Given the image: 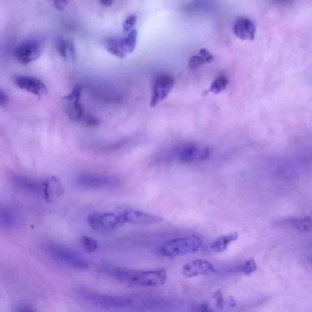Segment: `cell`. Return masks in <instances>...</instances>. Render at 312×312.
I'll list each match as a JSON object with an SVG mask.
<instances>
[{
  "label": "cell",
  "mask_w": 312,
  "mask_h": 312,
  "mask_svg": "<svg viewBox=\"0 0 312 312\" xmlns=\"http://www.w3.org/2000/svg\"><path fill=\"white\" fill-rule=\"evenodd\" d=\"M110 274L121 283L131 285L155 287L166 283L167 273L161 268L156 270H132L120 268H110Z\"/></svg>",
  "instance_id": "6da1fadb"
},
{
  "label": "cell",
  "mask_w": 312,
  "mask_h": 312,
  "mask_svg": "<svg viewBox=\"0 0 312 312\" xmlns=\"http://www.w3.org/2000/svg\"><path fill=\"white\" fill-rule=\"evenodd\" d=\"M45 253L49 258L72 268L84 269L89 266V262L75 251L55 243H47L44 246Z\"/></svg>",
  "instance_id": "7a4b0ae2"
},
{
  "label": "cell",
  "mask_w": 312,
  "mask_h": 312,
  "mask_svg": "<svg viewBox=\"0 0 312 312\" xmlns=\"http://www.w3.org/2000/svg\"><path fill=\"white\" fill-rule=\"evenodd\" d=\"M201 243V239L197 236L180 237L167 241L159 248V253L167 258L185 255L198 250Z\"/></svg>",
  "instance_id": "3957f363"
},
{
  "label": "cell",
  "mask_w": 312,
  "mask_h": 312,
  "mask_svg": "<svg viewBox=\"0 0 312 312\" xmlns=\"http://www.w3.org/2000/svg\"><path fill=\"white\" fill-rule=\"evenodd\" d=\"M87 221L92 229L101 233H109L126 224L123 209L107 213L91 214Z\"/></svg>",
  "instance_id": "277c9868"
},
{
  "label": "cell",
  "mask_w": 312,
  "mask_h": 312,
  "mask_svg": "<svg viewBox=\"0 0 312 312\" xmlns=\"http://www.w3.org/2000/svg\"><path fill=\"white\" fill-rule=\"evenodd\" d=\"M79 295L89 303L106 309L124 308L131 305L130 298L124 296H109L87 289H80Z\"/></svg>",
  "instance_id": "5b68a950"
},
{
  "label": "cell",
  "mask_w": 312,
  "mask_h": 312,
  "mask_svg": "<svg viewBox=\"0 0 312 312\" xmlns=\"http://www.w3.org/2000/svg\"><path fill=\"white\" fill-rule=\"evenodd\" d=\"M76 186L88 191H102L117 188L121 181L114 176L103 174H82L76 179Z\"/></svg>",
  "instance_id": "8992f818"
},
{
  "label": "cell",
  "mask_w": 312,
  "mask_h": 312,
  "mask_svg": "<svg viewBox=\"0 0 312 312\" xmlns=\"http://www.w3.org/2000/svg\"><path fill=\"white\" fill-rule=\"evenodd\" d=\"M211 154L208 146L187 143L177 146L173 151L174 158L181 164H191L203 161Z\"/></svg>",
  "instance_id": "52a82bcc"
},
{
  "label": "cell",
  "mask_w": 312,
  "mask_h": 312,
  "mask_svg": "<svg viewBox=\"0 0 312 312\" xmlns=\"http://www.w3.org/2000/svg\"><path fill=\"white\" fill-rule=\"evenodd\" d=\"M44 51L43 42L38 39H27L17 46L15 56L20 63L26 65L39 58Z\"/></svg>",
  "instance_id": "ba28073f"
},
{
  "label": "cell",
  "mask_w": 312,
  "mask_h": 312,
  "mask_svg": "<svg viewBox=\"0 0 312 312\" xmlns=\"http://www.w3.org/2000/svg\"><path fill=\"white\" fill-rule=\"evenodd\" d=\"M174 78L171 74L162 73L154 80L150 106L154 107L164 100L171 91L174 84Z\"/></svg>",
  "instance_id": "9c48e42d"
},
{
  "label": "cell",
  "mask_w": 312,
  "mask_h": 312,
  "mask_svg": "<svg viewBox=\"0 0 312 312\" xmlns=\"http://www.w3.org/2000/svg\"><path fill=\"white\" fill-rule=\"evenodd\" d=\"M15 84L20 89L24 90L37 96H42L48 93L46 84L34 77L17 75L14 79Z\"/></svg>",
  "instance_id": "30bf717a"
},
{
  "label": "cell",
  "mask_w": 312,
  "mask_h": 312,
  "mask_svg": "<svg viewBox=\"0 0 312 312\" xmlns=\"http://www.w3.org/2000/svg\"><path fill=\"white\" fill-rule=\"evenodd\" d=\"M124 214L126 224L148 225L159 223L163 221V218L161 216L134 210H124Z\"/></svg>",
  "instance_id": "8fae6325"
},
{
  "label": "cell",
  "mask_w": 312,
  "mask_h": 312,
  "mask_svg": "<svg viewBox=\"0 0 312 312\" xmlns=\"http://www.w3.org/2000/svg\"><path fill=\"white\" fill-rule=\"evenodd\" d=\"M64 193V187L56 177H49L44 182L43 196L47 203H55L63 196Z\"/></svg>",
  "instance_id": "7c38bea8"
},
{
  "label": "cell",
  "mask_w": 312,
  "mask_h": 312,
  "mask_svg": "<svg viewBox=\"0 0 312 312\" xmlns=\"http://www.w3.org/2000/svg\"><path fill=\"white\" fill-rule=\"evenodd\" d=\"M216 272V269L210 262L203 260H195L184 264L182 273L186 278H191L199 275H204Z\"/></svg>",
  "instance_id": "4fadbf2b"
},
{
  "label": "cell",
  "mask_w": 312,
  "mask_h": 312,
  "mask_svg": "<svg viewBox=\"0 0 312 312\" xmlns=\"http://www.w3.org/2000/svg\"><path fill=\"white\" fill-rule=\"evenodd\" d=\"M233 31L237 38L242 41H253L255 37L256 27L251 20L240 17L235 22Z\"/></svg>",
  "instance_id": "5bb4252c"
},
{
  "label": "cell",
  "mask_w": 312,
  "mask_h": 312,
  "mask_svg": "<svg viewBox=\"0 0 312 312\" xmlns=\"http://www.w3.org/2000/svg\"><path fill=\"white\" fill-rule=\"evenodd\" d=\"M12 181L17 187L24 191L43 196L44 182L35 181L19 174L12 177Z\"/></svg>",
  "instance_id": "9a60e30c"
},
{
  "label": "cell",
  "mask_w": 312,
  "mask_h": 312,
  "mask_svg": "<svg viewBox=\"0 0 312 312\" xmlns=\"http://www.w3.org/2000/svg\"><path fill=\"white\" fill-rule=\"evenodd\" d=\"M19 218L11 209L0 206V228L12 229L18 225Z\"/></svg>",
  "instance_id": "2e32d148"
},
{
  "label": "cell",
  "mask_w": 312,
  "mask_h": 312,
  "mask_svg": "<svg viewBox=\"0 0 312 312\" xmlns=\"http://www.w3.org/2000/svg\"><path fill=\"white\" fill-rule=\"evenodd\" d=\"M57 51L64 59L74 62L75 60V48L73 40L71 39H59L56 42Z\"/></svg>",
  "instance_id": "e0dca14e"
},
{
  "label": "cell",
  "mask_w": 312,
  "mask_h": 312,
  "mask_svg": "<svg viewBox=\"0 0 312 312\" xmlns=\"http://www.w3.org/2000/svg\"><path fill=\"white\" fill-rule=\"evenodd\" d=\"M214 59V56L206 48H202L199 50L198 54L194 55L189 59V67L190 69L194 70L198 68L206 63H210Z\"/></svg>",
  "instance_id": "ac0fdd59"
},
{
  "label": "cell",
  "mask_w": 312,
  "mask_h": 312,
  "mask_svg": "<svg viewBox=\"0 0 312 312\" xmlns=\"http://www.w3.org/2000/svg\"><path fill=\"white\" fill-rule=\"evenodd\" d=\"M137 34L136 30L133 29L126 37L117 38L120 48L123 53H131L134 50L137 42Z\"/></svg>",
  "instance_id": "d6986e66"
},
{
  "label": "cell",
  "mask_w": 312,
  "mask_h": 312,
  "mask_svg": "<svg viewBox=\"0 0 312 312\" xmlns=\"http://www.w3.org/2000/svg\"><path fill=\"white\" fill-rule=\"evenodd\" d=\"M239 234L234 233L225 235L217 239L212 244L211 249L216 253H221L226 250L231 242L237 240Z\"/></svg>",
  "instance_id": "ffe728a7"
},
{
  "label": "cell",
  "mask_w": 312,
  "mask_h": 312,
  "mask_svg": "<svg viewBox=\"0 0 312 312\" xmlns=\"http://www.w3.org/2000/svg\"><path fill=\"white\" fill-rule=\"evenodd\" d=\"M229 84V79L226 76L219 75L217 76L214 81L212 82L208 91L206 92V94L212 93L218 95L221 92L225 91Z\"/></svg>",
  "instance_id": "44dd1931"
},
{
  "label": "cell",
  "mask_w": 312,
  "mask_h": 312,
  "mask_svg": "<svg viewBox=\"0 0 312 312\" xmlns=\"http://www.w3.org/2000/svg\"><path fill=\"white\" fill-rule=\"evenodd\" d=\"M291 226L300 233H307L311 231L312 228V219L310 216H306L299 219H291L289 221Z\"/></svg>",
  "instance_id": "7402d4cb"
},
{
  "label": "cell",
  "mask_w": 312,
  "mask_h": 312,
  "mask_svg": "<svg viewBox=\"0 0 312 312\" xmlns=\"http://www.w3.org/2000/svg\"><path fill=\"white\" fill-rule=\"evenodd\" d=\"M105 47L110 53L119 57L120 59H123L126 56L120 48L117 38H111L107 40Z\"/></svg>",
  "instance_id": "603a6c76"
},
{
  "label": "cell",
  "mask_w": 312,
  "mask_h": 312,
  "mask_svg": "<svg viewBox=\"0 0 312 312\" xmlns=\"http://www.w3.org/2000/svg\"><path fill=\"white\" fill-rule=\"evenodd\" d=\"M79 123L87 128H95L99 125V120L93 115L89 114H84Z\"/></svg>",
  "instance_id": "cb8c5ba5"
},
{
  "label": "cell",
  "mask_w": 312,
  "mask_h": 312,
  "mask_svg": "<svg viewBox=\"0 0 312 312\" xmlns=\"http://www.w3.org/2000/svg\"><path fill=\"white\" fill-rule=\"evenodd\" d=\"M82 246L89 253H94L98 249V244L96 240L89 236H82L81 238Z\"/></svg>",
  "instance_id": "d4e9b609"
},
{
  "label": "cell",
  "mask_w": 312,
  "mask_h": 312,
  "mask_svg": "<svg viewBox=\"0 0 312 312\" xmlns=\"http://www.w3.org/2000/svg\"><path fill=\"white\" fill-rule=\"evenodd\" d=\"M241 271L247 275H250L258 269L256 262L253 259H249V260L244 262V264L241 266Z\"/></svg>",
  "instance_id": "484cf974"
},
{
  "label": "cell",
  "mask_w": 312,
  "mask_h": 312,
  "mask_svg": "<svg viewBox=\"0 0 312 312\" xmlns=\"http://www.w3.org/2000/svg\"><path fill=\"white\" fill-rule=\"evenodd\" d=\"M137 21V17L132 15L126 19L123 25V31L124 32H131L133 30L134 27L136 25Z\"/></svg>",
  "instance_id": "4316f807"
},
{
  "label": "cell",
  "mask_w": 312,
  "mask_h": 312,
  "mask_svg": "<svg viewBox=\"0 0 312 312\" xmlns=\"http://www.w3.org/2000/svg\"><path fill=\"white\" fill-rule=\"evenodd\" d=\"M212 298H213L216 301V305L217 308L221 310L224 307V299L223 296V293L220 289H216V291L214 292L212 294Z\"/></svg>",
  "instance_id": "83f0119b"
},
{
  "label": "cell",
  "mask_w": 312,
  "mask_h": 312,
  "mask_svg": "<svg viewBox=\"0 0 312 312\" xmlns=\"http://www.w3.org/2000/svg\"><path fill=\"white\" fill-rule=\"evenodd\" d=\"M69 2L67 1H54V7L60 11H64L66 9Z\"/></svg>",
  "instance_id": "f1b7e54d"
},
{
  "label": "cell",
  "mask_w": 312,
  "mask_h": 312,
  "mask_svg": "<svg viewBox=\"0 0 312 312\" xmlns=\"http://www.w3.org/2000/svg\"><path fill=\"white\" fill-rule=\"evenodd\" d=\"M9 97L4 91L0 89V106H5L8 104Z\"/></svg>",
  "instance_id": "f546056e"
},
{
  "label": "cell",
  "mask_w": 312,
  "mask_h": 312,
  "mask_svg": "<svg viewBox=\"0 0 312 312\" xmlns=\"http://www.w3.org/2000/svg\"><path fill=\"white\" fill-rule=\"evenodd\" d=\"M199 309H200L201 312H214V311L212 310L211 306H210L209 304L207 303V302L202 304Z\"/></svg>",
  "instance_id": "4dcf8cb0"
},
{
  "label": "cell",
  "mask_w": 312,
  "mask_h": 312,
  "mask_svg": "<svg viewBox=\"0 0 312 312\" xmlns=\"http://www.w3.org/2000/svg\"><path fill=\"white\" fill-rule=\"evenodd\" d=\"M16 312H34V311L33 309L29 306H23L20 307V308L17 309Z\"/></svg>",
  "instance_id": "1f68e13d"
},
{
  "label": "cell",
  "mask_w": 312,
  "mask_h": 312,
  "mask_svg": "<svg viewBox=\"0 0 312 312\" xmlns=\"http://www.w3.org/2000/svg\"><path fill=\"white\" fill-rule=\"evenodd\" d=\"M228 305L230 308H234L237 306L236 299L233 296H229L228 299Z\"/></svg>",
  "instance_id": "d6a6232c"
},
{
  "label": "cell",
  "mask_w": 312,
  "mask_h": 312,
  "mask_svg": "<svg viewBox=\"0 0 312 312\" xmlns=\"http://www.w3.org/2000/svg\"><path fill=\"white\" fill-rule=\"evenodd\" d=\"M99 2L103 6L110 7L112 6V4L114 3V1H112V0H101V1H99Z\"/></svg>",
  "instance_id": "836d02e7"
}]
</instances>
